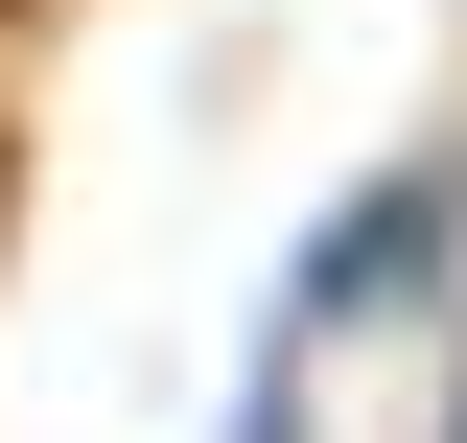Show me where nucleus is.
<instances>
[{
	"label": "nucleus",
	"mask_w": 467,
	"mask_h": 443,
	"mask_svg": "<svg viewBox=\"0 0 467 443\" xmlns=\"http://www.w3.org/2000/svg\"><path fill=\"white\" fill-rule=\"evenodd\" d=\"M444 443H467V397H444Z\"/></svg>",
	"instance_id": "3"
},
{
	"label": "nucleus",
	"mask_w": 467,
	"mask_h": 443,
	"mask_svg": "<svg viewBox=\"0 0 467 443\" xmlns=\"http://www.w3.org/2000/svg\"><path fill=\"white\" fill-rule=\"evenodd\" d=\"M444 257H467V140H420V164H374L327 233H304V280H281V327H257V350H350V327H398Z\"/></svg>",
	"instance_id": "1"
},
{
	"label": "nucleus",
	"mask_w": 467,
	"mask_h": 443,
	"mask_svg": "<svg viewBox=\"0 0 467 443\" xmlns=\"http://www.w3.org/2000/svg\"><path fill=\"white\" fill-rule=\"evenodd\" d=\"M0 24H47V0H0Z\"/></svg>",
	"instance_id": "2"
}]
</instances>
